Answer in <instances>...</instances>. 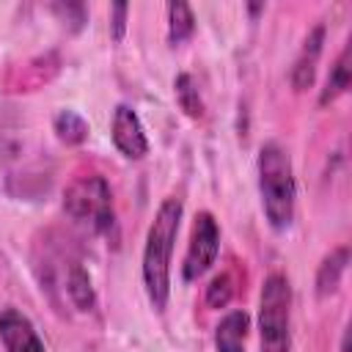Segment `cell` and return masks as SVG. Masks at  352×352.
I'll list each match as a JSON object with an SVG mask.
<instances>
[{
  "label": "cell",
  "mask_w": 352,
  "mask_h": 352,
  "mask_svg": "<svg viewBox=\"0 0 352 352\" xmlns=\"http://www.w3.org/2000/svg\"><path fill=\"white\" fill-rule=\"evenodd\" d=\"M179 220H182V198L168 195L146 234V248H143V286L148 294V302L154 311H165L168 294H170V256H173V242L179 234Z\"/></svg>",
  "instance_id": "1"
},
{
  "label": "cell",
  "mask_w": 352,
  "mask_h": 352,
  "mask_svg": "<svg viewBox=\"0 0 352 352\" xmlns=\"http://www.w3.org/2000/svg\"><path fill=\"white\" fill-rule=\"evenodd\" d=\"M173 88H176V102H179V107H182L190 118H201V116H204V102H201V94H198L195 80H192L187 72H182V74L176 77Z\"/></svg>",
  "instance_id": "15"
},
{
  "label": "cell",
  "mask_w": 352,
  "mask_h": 352,
  "mask_svg": "<svg viewBox=\"0 0 352 352\" xmlns=\"http://www.w3.org/2000/svg\"><path fill=\"white\" fill-rule=\"evenodd\" d=\"M322 44H324V25H314V30L305 36L302 50L292 66V88L294 91H305L314 85L316 77V63L322 55Z\"/></svg>",
  "instance_id": "8"
},
{
  "label": "cell",
  "mask_w": 352,
  "mask_h": 352,
  "mask_svg": "<svg viewBox=\"0 0 352 352\" xmlns=\"http://www.w3.org/2000/svg\"><path fill=\"white\" fill-rule=\"evenodd\" d=\"M195 30V16L187 3H170L168 6V41L182 44L192 36Z\"/></svg>",
  "instance_id": "14"
},
{
  "label": "cell",
  "mask_w": 352,
  "mask_h": 352,
  "mask_svg": "<svg viewBox=\"0 0 352 352\" xmlns=\"http://www.w3.org/2000/svg\"><path fill=\"white\" fill-rule=\"evenodd\" d=\"M341 352H349V333L344 330V338H341Z\"/></svg>",
  "instance_id": "18"
},
{
  "label": "cell",
  "mask_w": 352,
  "mask_h": 352,
  "mask_svg": "<svg viewBox=\"0 0 352 352\" xmlns=\"http://www.w3.org/2000/svg\"><path fill=\"white\" fill-rule=\"evenodd\" d=\"M63 209L66 214L91 228L94 234H104L113 228V195L102 176H80L74 179L63 192Z\"/></svg>",
  "instance_id": "4"
},
{
  "label": "cell",
  "mask_w": 352,
  "mask_h": 352,
  "mask_svg": "<svg viewBox=\"0 0 352 352\" xmlns=\"http://www.w3.org/2000/svg\"><path fill=\"white\" fill-rule=\"evenodd\" d=\"M66 292H69L72 302H74L80 311H91L94 302H96L91 278H88V272H85V267H82L80 261H72L69 270H66Z\"/></svg>",
  "instance_id": "11"
},
{
  "label": "cell",
  "mask_w": 352,
  "mask_h": 352,
  "mask_svg": "<svg viewBox=\"0 0 352 352\" xmlns=\"http://www.w3.org/2000/svg\"><path fill=\"white\" fill-rule=\"evenodd\" d=\"M346 264H349V248H344V245L336 248V250H330V253L322 258V264H319V270H316V294H319V297H330V294L338 289Z\"/></svg>",
  "instance_id": "10"
},
{
  "label": "cell",
  "mask_w": 352,
  "mask_h": 352,
  "mask_svg": "<svg viewBox=\"0 0 352 352\" xmlns=\"http://www.w3.org/2000/svg\"><path fill=\"white\" fill-rule=\"evenodd\" d=\"M289 316H292V286L283 272H270L258 297V352H289Z\"/></svg>",
  "instance_id": "3"
},
{
  "label": "cell",
  "mask_w": 352,
  "mask_h": 352,
  "mask_svg": "<svg viewBox=\"0 0 352 352\" xmlns=\"http://www.w3.org/2000/svg\"><path fill=\"white\" fill-rule=\"evenodd\" d=\"M346 88H349V44H346V47L341 50V55L336 58V63H333V69H330V74H327V82H324V88H322V94H319V104L336 102Z\"/></svg>",
  "instance_id": "12"
},
{
  "label": "cell",
  "mask_w": 352,
  "mask_h": 352,
  "mask_svg": "<svg viewBox=\"0 0 352 352\" xmlns=\"http://www.w3.org/2000/svg\"><path fill=\"white\" fill-rule=\"evenodd\" d=\"M126 14H129V6H126V3L110 6V36H113L116 41H121L124 33H126Z\"/></svg>",
  "instance_id": "17"
},
{
  "label": "cell",
  "mask_w": 352,
  "mask_h": 352,
  "mask_svg": "<svg viewBox=\"0 0 352 352\" xmlns=\"http://www.w3.org/2000/svg\"><path fill=\"white\" fill-rule=\"evenodd\" d=\"M113 143L126 160H140L148 154V138L129 104H118L113 113Z\"/></svg>",
  "instance_id": "6"
},
{
  "label": "cell",
  "mask_w": 352,
  "mask_h": 352,
  "mask_svg": "<svg viewBox=\"0 0 352 352\" xmlns=\"http://www.w3.org/2000/svg\"><path fill=\"white\" fill-rule=\"evenodd\" d=\"M52 129H55V135H58L63 143H69V146H80V143L88 138V121H85L80 113H74V110H60V113L52 118Z\"/></svg>",
  "instance_id": "13"
},
{
  "label": "cell",
  "mask_w": 352,
  "mask_h": 352,
  "mask_svg": "<svg viewBox=\"0 0 352 352\" xmlns=\"http://www.w3.org/2000/svg\"><path fill=\"white\" fill-rule=\"evenodd\" d=\"M0 341L6 352H44V341L38 338L33 322L16 308L0 311Z\"/></svg>",
  "instance_id": "7"
},
{
  "label": "cell",
  "mask_w": 352,
  "mask_h": 352,
  "mask_svg": "<svg viewBox=\"0 0 352 352\" xmlns=\"http://www.w3.org/2000/svg\"><path fill=\"white\" fill-rule=\"evenodd\" d=\"M258 192L261 206L275 231H283L294 220L297 184L292 173V160L280 143H264L258 151Z\"/></svg>",
  "instance_id": "2"
},
{
  "label": "cell",
  "mask_w": 352,
  "mask_h": 352,
  "mask_svg": "<svg viewBox=\"0 0 352 352\" xmlns=\"http://www.w3.org/2000/svg\"><path fill=\"white\" fill-rule=\"evenodd\" d=\"M231 297H234V280H231V275L228 272L214 275L209 280V286H206V305L209 308H226L231 302Z\"/></svg>",
  "instance_id": "16"
},
{
  "label": "cell",
  "mask_w": 352,
  "mask_h": 352,
  "mask_svg": "<svg viewBox=\"0 0 352 352\" xmlns=\"http://www.w3.org/2000/svg\"><path fill=\"white\" fill-rule=\"evenodd\" d=\"M220 250V228L217 220L209 212H198L192 220V231H190V245H187V256L182 264V278L184 280H198L217 258Z\"/></svg>",
  "instance_id": "5"
},
{
  "label": "cell",
  "mask_w": 352,
  "mask_h": 352,
  "mask_svg": "<svg viewBox=\"0 0 352 352\" xmlns=\"http://www.w3.org/2000/svg\"><path fill=\"white\" fill-rule=\"evenodd\" d=\"M250 327V316L245 311H228L214 327L217 352H245V336Z\"/></svg>",
  "instance_id": "9"
}]
</instances>
